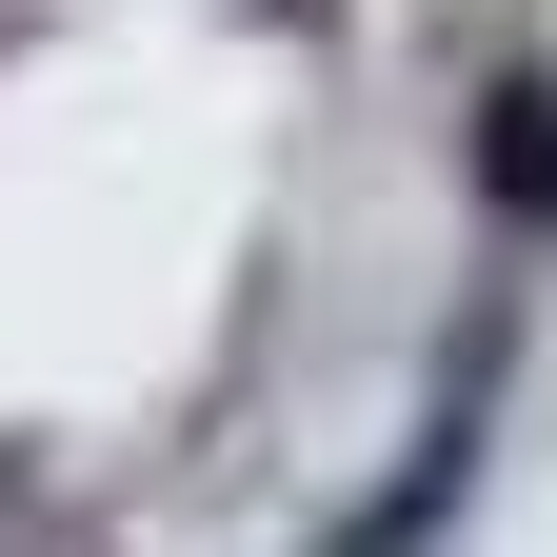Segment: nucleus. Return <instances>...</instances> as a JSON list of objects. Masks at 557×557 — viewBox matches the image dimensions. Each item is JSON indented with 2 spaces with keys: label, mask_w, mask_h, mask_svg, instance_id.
Listing matches in <instances>:
<instances>
[{
  "label": "nucleus",
  "mask_w": 557,
  "mask_h": 557,
  "mask_svg": "<svg viewBox=\"0 0 557 557\" xmlns=\"http://www.w3.org/2000/svg\"><path fill=\"white\" fill-rule=\"evenodd\" d=\"M478 199H498V220H557V100L537 81L478 100Z\"/></svg>",
  "instance_id": "obj_1"
}]
</instances>
